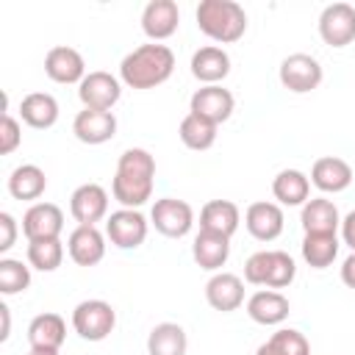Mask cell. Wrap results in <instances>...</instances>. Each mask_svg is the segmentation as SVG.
Masks as SVG:
<instances>
[{
  "instance_id": "1",
  "label": "cell",
  "mask_w": 355,
  "mask_h": 355,
  "mask_svg": "<svg viewBox=\"0 0 355 355\" xmlns=\"http://www.w3.org/2000/svg\"><path fill=\"white\" fill-rule=\"evenodd\" d=\"M155 186V158L144 147H130L119 155L111 180V194L122 208H141L153 197Z\"/></svg>"
},
{
  "instance_id": "2",
  "label": "cell",
  "mask_w": 355,
  "mask_h": 355,
  "mask_svg": "<svg viewBox=\"0 0 355 355\" xmlns=\"http://www.w3.org/2000/svg\"><path fill=\"white\" fill-rule=\"evenodd\" d=\"M172 72H175V53L158 42L139 44L119 64V80L128 89H139V92L166 83Z\"/></svg>"
},
{
  "instance_id": "3",
  "label": "cell",
  "mask_w": 355,
  "mask_h": 355,
  "mask_svg": "<svg viewBox=\"0 0 355 355\" xmlns=\"http://www.w3.org/2000/svg\"><path fill=\"white\" fill-rule=\"evenodd\" d=\"M194 17L197 28L216 44H233L247 31V11L236 0H202Z\"/></svg>"
},
{
  "instance_id": "4",
  "label": "cell",
  "mask_w": 355,
  "mask_h": 355,
  "mask_svg": "<svg viewBox=\"0 0 355 355\" xmlns=\"http://www.w3.org/2000/svg\"><path fill=\"white\" fill-rule=\"evenodd\" d=\"M297 275V263L288 252L283 250H261L252 252L244 263V280L252 286H266V288H286Z\"/></svg>"
},
{
  "instance_id": "5",
  "label": "cell",
  "mask_w": 355,
  "mask_h": 355,
  "mask_svg": "<svg viewBox=\"0 0 355 355\" xmlns=\"http://www.w3.org/2000/svg\"><path fill=\"white\" fill-rule=\"evenodd\" d=\"M72 327L83 341H103L116 327V311L105 300H83L72 311Z\"/></svg>"
},
{
  "instance_id": "6",
  "label": "cell",
  "mask_w": 355,
  "mask_h": 355,
  "mask_svg": "<svg viewBox=\"0 0 355 355\" xmlns=\"http://www.w3.org/2000/svg\"><path fill=\"white\" fill-rule=\"evenodd\" d=\"M280 83L283 89L294 92V94H308L313 89H319L324 72H322V64L308 55V53H291L280 61Z\"/></svg>"
},
{
  "instance_id": "7",
  "label": "cell",
  "mask_w": 355,
  "mask_h": 355,
  "mask_svg": "<svg viewBox=\"0 0 355 355\" xmlns=\"http://www.w3.org/2000/svg\"><path fill=\"white\" fill-rule=\"evenodd\" d=\"M150 222L153 227L161 233V236H169V239H183L191 225H194V211L186 200H178V197H161L153 202V211H150Z\"/></svg>"
},
{
  "instance_id": "8",
  "label": "cell",
  "mask_w": 355,
  "mask_h": 355,
  "mask_svg": "<svg viewBox=\"0 0 355 355\" xmlns=\"http://www.w3.org/2000/svg\"><path fill=\"white\" fill-rule=\"evenodd\" d=\"M105 239L119 250H136L147 239V219L136 208H119L105 219Z\"/></svg>"
},
{
  "instance_id": "9",
  "label": "cell",
  "mask_w": 355,
  "mask_h": 355,
  "mask_svg": "<svg viewBox=\"0 0 355 355\" xmlns=\"http://www.w3.org/2000/svg\"><path fill=\"white\" fill-rule=\"evenodd\" d=\"M78 97L83 103V108H94V111H111L119 97H122V80L114 78L111 72L94 69L89 72L80 83H78Z\"/></svg>"
},
{
  "instance_id": "10",
  "label": "cell",
  "mask_w": 355,
  "mask_h": 355,
  "mask_svg": "<svg viewBox=\"0 0 355 355\" xmlns=\"http://www.w3.org/2000/svg\"><path fill=\"white\" fill-rule=\"evenodd\" d=\"M319 36L330 47H347L355 42V6L330 3L319 14Z\"/></svg>"
},
{
  "instance_id": "11",
  "label": "cell",
  "mask_w": 355,
  "mask_h": 355,
  "mask_svg": "<svg viewBox=\"0 0 355 355\" xmlns=\"http://www.w3.org/2000/svg\"><path fill=\"white\" fill-rule=\"evenodd\" d=\"M180 25V8L175 0H150L141 11V31L150 42H164L178 33Z\"/></svg>"
},
{
  "instance_id": "12",
  "label": "cell",
  "mask_w": 355,
  "mask_h": 355,
  "mask_svg": "<svg viewBox=\"0 0 355 355\" xmlns=\"http://www.w3.org/2000/svg\"><path fill=\"white\" fill-rule=\"evenodd\" d=\"M64 230V211L55 202H33L22 214V233L28 241L58 239Z\"/></svg>"
},
{
  "instance_id": "13",
  "label": "cell",
  "mask_w": 355,
  "mask_h": 355,
  "mask_svg": "<svg viewBox=\"0 0 355 355\" xmlns=\"http://www.w3.org/2000/svg\"><path fill=\"white\" fill-rule=\"evenodd\" d=\"M233 108H236V100H233L230 89H222V86H200L189 100V111L214 125L227 122Z\"/></svg>"
},
{
  "instance_id": "14",
  "label": "cell",
  "mask_w": 355,
  "mask_h": 355,
  "mask_svg": "<svg viewBox=\"0 0 355 355\" xmlns=\"http://www.w3.org/2000/svg\"><path fill=\"white\" fill-rule=\"evenodd\" d=\"M69 214L78 225H97L108 216V191L100 183H83L69 197Z\"/></svg>"
},
{
  "instance_id": "15",
  "label": "cell",
  "mask_w": 355,
  "mask_h": 355,
  "mask_svg": "<svg viewBox=\"0 0 355 355\" xmlns=\"http://www.w3.org/2000/svg\"><path fill=\"white\" fill-rule=\"evenodd\" d=\"M283 225H286V216L277 202L261 200V202L247 205V211H244V227L258 241H275L283 233Z\"/></svg>"
},
{
  "instance_id": "16",
  "label": "cell",
  "mask_w": 355,
  "mask_h": 355,
  "mask_svg": "<svg viewBox=\"0 0 355 355\" xmlns=\"http://www.w3.org/2000/svg\"><path fill=\"white\" fill-rule=\"evenodd\" d=\"M44 72L55 83H80L89 75L83 55L75 47H67V44H55V47L47 50V55H44Z\"/></svg>"
},
{
  "instance_id": "17",
  "label": "cell",
  "mask_w": 355,
  "mask_h": 355,
  "mask_svg": "<svg viewBox=\"0 0 355 355\" xmlns=\"http://www.w3.org/2000/svg\"><path fill=\"white\" fill-rule=\"evenodd\" d=\"M72 133L78 141L83 144H105L114 139L116 133V116L114 111H94V108H83L78 111V116L72 119Z\"/></svg>"
},
{
  "instance_id": "18",
  "label": "cell",
  "mask_w": 355,
  "mask_h": 355,
  "mask_svg": "<svg viewBox=\"0 0 355 355\" xmlns=\"http://www.w3.org/2000/svg\"><path fill=\"white\" fill-rule=\"evenodd\" d=\"M67 252L78 266H97L105 258V236L97 225H78L67 239Z\"/></svg>"
},
{
  "instance_id": "19",
  "label": "cell",
  "mask_w": 355,
  "mask_h": 355,
  "mask_svg": "<svg viewBox=\"0 0 355 355\" xmlns=\"http://www.w3.org/2000/svg\"><path fill=\"white\" fill-rule=\"evenodd\" d=\"M205 300L214 311L230 313L244 305V280L233 272H216L205 283Z\"/></svg>"
},
{
  "instance_id": "20",
  "label": "cell",
  "mask_w": 355,
  "mask_h": 355,
  "mask_svg": "<svg viewBox=\"0 0 355 355\" xmlns=\"http://www.w3.org/2000/svg\"><path fill=\"white\" fill-rule=\"evenodd\" d=\"M311 183L324 194H338L352 183V166L338 155H322L311 166Z\"/></svg>"
},
{
  "instance_id": "21",
  "label": "cell",
  "mask_w": 355,
  "mask_h": 355,
  "mask_svg": "<svg viewBox=\"0 0 355 355\" xmlns=\"http://www.w3.org/2000/svg\"><path fill=\"white\" fill-rule=\"evenodd\" d=\"M191 75L202 86H219L230 75V55L219 44H205L191 55Z\"/></svg>"
},
{
  "instance_id": "22",
  "label": "cell",
  "mask_w": 355,
  "mask_h": 355,
  "mask_svg": "<svg viewBox=\"0 0 355 355\" xmlns=\"http://www.w3.org/2000/svg\"><path fill=\"white\" fill-rule=\"evenodd\" d=\"M247 316L263 327L280 324L288 316V297L275 288H261L247 300Z\"/></svg>"
},
{
  "instance_id": "23",
  "label": "cell",
  "mask_w": 355,
  "mask_h": 355,
  "mask_svg": "<svg viewBox=\"0 0 355 355\" xmlns=\"http://www.w3.org/2000/svg\"><path fill=\"white\" fill-rule=\"evenodd\" d=\"M191 258H194V263L200 269L219 272L227 263V258H230V239L219 236V233L200 230L194 236V244H191Z\"/></svg>"
},
{
  "instance_id": "24",
  "label": "cell",
  "mask_w": 355,
  "mask_h": 355,
  "mask_svg": "<svg viewBox=\"0 0 355 355\" xmlns=\"http://www.w3.org/2000/svg\"><path fill=\"white\" fill-rule=\"evenodd\" d=\"M239 222H241V211L230 200H208L200 211V230L208 233H219L230 239L239 230Z\"/></svg>"
},
{
  "instance_id": "25",
  "label": "cell",
  "mask_w": 355,
  "mask_h": 355,
  "mask_svg": "<svg viewBox=\"0 0 355 355\" xmlns=\"http://www.w3.org/2000/svg\"><path fill=\"white\" fill-rule=\"evenodd\" d=\"M19 116L36 130H47L58 122V100L47 92H31L19 103Z\"/></svg>"
},
{
  "instance_id": "26",
  "label": "cell",
  "mask_w": 355,
  "mask_h": 355,
  "mask_svg": "<svg viewBox=\"0 0 355 355\" xmlns=\"http://www.w3.org/2000/svg\"><path fill=\"white\" fill-rule=\"evenodd\" d=\"M300 222H302V230L305 233H336L341 227V216H338V208L333 200L327 197H313L302 205V214H300Z\"/></svg>"
},
{
  "instance_id": "27",
  "label": "cell",
  "mask_w": 355,
  "mask_h": 355,
  "mask_svg": "<svg viewBox=\"0 0 355 355\" xmlns=\"http://www.w3.org/2000/svg\"><path fill=\"white\" fill-rule=\"evenodd\" d=\"M272 194L277 205H305L311 197V178L300 169H283L272 180Z\"/></svg>"
},
{
  "instance_id": "28",
  "label": "cell",
  "mask_w": 355,
  "mask_h": 355,
  "mask_svg": "<svg viewBox=\"0 0 355 355\" xmlns=\"http://www.w3.org/2000/svg\"><path fill=\"white\" fill-rule=\"evenodd\" d=\"M67 338V322L58 313H39L28 324V344L42 349H61Z\"/></svg>"
},
{
  "instance_id": "29",
  "label": "cell",
  "mask_w": 355,
  "mask_h": 355,
  "mask_svg": "<svg viewBox=\"0 0 355 355\" xmlns=\"http://www.w3.org/2000/svg\"><path fill=\"white\" fill-rule=\"evenodd\" d=\"M47 189V175L36 164H19L8 175V194L14 200H39Z\"/></svg>"
},
{
  "instance_id": "30",
  "label": "cell",
  "mask_w": 355,
  "mask_h": 355,
  "mask_svg": "<svg viewBox=\"0 0 355 355\" xmlns=\"http://www.w3.org/2000/svg\"><path fill=\"white\" fill-rule=\"evenodd\" d=\"M189 338L178 322H161L147 336V355H186Z\"/></svg>"
},
{
  "instance_id": "31",
  "label": "cell",
  "mask_w": 355,
  "mask_h": 355,
  "mask_svg": "<svg viewBox=\"0 0 355 355\" xmlns=\"http://www.w3.org/2000/svg\"><path fill=\"white\" fill-rule=\"evenodd\" d=\"M338 255L336 233H305L302 239V261L311 269H327Z\"/></svg>"
},
{
  "instance_id": "32",
  "label": "cell",
  "mask_w": 355,
  "mask_h": 355,
  "mask_svg": "<svg viewBox=\"0 0 355 355\" xmlns=\"http://www.w3.org/2000/svg\"><path fill=\"white\" fill-rule=\"evenodd\" d=\"M216 128H219V125H214V122H208V119H202V116H197V114L189 111V114L180 119L178 136H180V141H183L189 150H208V147H214V141H216Z\"/></svg>"
},
{
  "instance_id": "33",
  "label": "cell",
  "mask_w": 355,
  "mask_h": 355,
  "mask_svg": "<svg viewBox=\"0 0 355 355\" xmlns=\"http://www.w3.org/2000/svg\"><path fill=\"white\" fill-rule=\"evenodd\" d=\"M64 261V244L61 239H42L28 241V263L39 272H55Z\"/></svg>"
},
{
  "instance_id": "34",
  "label": "cell",
  "mask_w": 355,
  "mask_h": 355,
  "mask_svg": "<svg viewBox=\"0 0 355 355\" xmlns=\"http://www.w3.org/2000/svg\"><path fill=\"white\" fill-rule=\"evenodd\" d=\"M31 286V266L17 258H0V294L11 297Z\"/></svg>"
},
{
  "instance_id": "35",
  "label": "cell",
  "mask_w": 355,
  "mask_h": 355,
  "mask_svg": "<svg viewBox=\"0 0 355 355\" xmlns=\"http://www.w3.org/2000/svg\"><path fill=\"white\" fill-rule=\"evenodd\" d=\"M272 347L280 352V355H311V344L308 338L294 330V327H280L277 333H272Z\"/></svg>"
},
{
  "instance_id": "36",
  "label": "cell",
  "mask_w": 355,
  "mask_h": 355,
  "mask_svg": "<svg viewBox=\"0 0 355 355\" xmlns=\"http://www.w3.org/2000/svg\"><path fill=\"white\" fill-rule=\"evenodd\" d=\"M19 144H22V128H19V122L8 111H3V119H0V155H11Z\"/></svg>"
},
{
  "instance_id": "37",
  "label": "cell",
  "mask_w": 355,
  "mask_h": 355,
  "mask_svg": "<svg viewBox=\"0 0 355 355\" xmlns=\"http://www.w3.org/2000/svg\"><path fill=\"white\" fill-rule=\"evenodd\" d=\"M14 241H17V219L8 211H3L0 214V252H8Z\"/></svg>"
},
{
  "instance_id": "38",
  "label": "cell",
  "mask_w": 355,
  "mask_h": 355,
  "mask_svg": "<svg viewBox=\"0 0 355 355\" xmlns=\"http://www.w3.org/2000/svg\"><path fill=\"white\" fill-rule=\"evenodd\" d=\"M341 239H344V244L355 252V211H349V214L341 219Z\"/></svg>"
},
{
  "instance_id": "39",
  "label": "cell",
  "mask_w": 355,
  "mask_h": 355,
  "mask_svg": "<svg viewBox=\"0 0 355 355\" xmlns=\"http://www.w3.org/2000/svg\"><path fill=\"white\" fill-rule=\"evenodd\" d=\"M341 280H344V286L355 288V252H349L344 258V263H341Z\"/></svg>"
},
{
  "instance_id": "40",
  "label": "cell",
  "mask_w": 355,
  "mask_h": 355,
  "mask_svg": "<svg viewBox=\"0 0 355 355\" xmlns=\"http://www.w3.org/2000/svg\"><path fill=\"white\" fill-rule=\"evenodd\" d=\"M0 322H3V327H0V341H6V338L11 336V311H8V305H0Z\"/></svg>"
},
{
  "instance_id": "41",
  "label": "cell",
  "mask_w": 355,
  "mask_h": 355,
  "mask_svg": "<svg viewBox=\"0 0 355 355\" xmlns=\"http://www.w3.org/2000/svg\"><path fill=\"white\" fill-rule=\"evenodd\" d=\"M255 355H280V352L272 347V341H263V344L255 349Z\"/></svg>"
},
{
  "instance_id": "42",
  "label": "cell",
  "mask_w": 355,
  "mask_h": 355,
  "mask_svg": "<svg viewBox=\"0 0 355 355\" xmlns=\"http://www.w3.org/2000/svg\"><path fill=\"white\" fill-rule=\"evenodd\" d=\"M28 355H58V349H42V347H31Z\"/></svg>"
}]
</instances>
